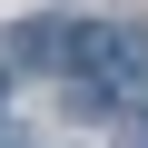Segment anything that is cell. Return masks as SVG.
<instances>
[{
	"mask_svg": "<svg viewBox=\"0 0 148 148\" xmlns=\"http://www.w3.org/2000/svg\"><path fill=\"white\" fill-rule=\"evenodd\" d=\"M79 69V30H49V20H20L10 30V69Z\"/></svg>",
	"mask_w": 148,
	"mask_h": 148,
	"instance_id": "cell-1",
	"label": "cell"
}]
</instances>
